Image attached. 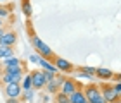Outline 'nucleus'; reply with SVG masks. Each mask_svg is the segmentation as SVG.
Instances as JSON below:
<instances>
[{"instance_id":"obj_1","label":"nucleus","mask_w":121,"mask_h":103,"mask_svg":"<svg viewBox=\"0 0 121 103\" xmlns=\"http://www.w3.org/2000/svg\"><path fill=\"white\" fill-rule=\"evenodd\" d=\"M30 33H31V45H33V48L36 50V55H40V57H43V58H47V60L52 62L54 55H56V53L52 52V48L48 46L47 43H43L40 38L33 33V29H30Z\"/></svg>"},{"instance_id":"obj_22","label":"nucleus","mask_w":121,"mask_h":103,"mask_svg":"<svg viewBox=\"0 0 121 103\" xmlns=\"http://www.w3.org/2000/svg\"><path fill=\"white\" fill-rule=\"evenodd\" d=\"M38 58H40V55H31V57H30V62H33V64H38Z\"/></svg>"},{"instance_id":"obj_11","label":"nucleus","mask_w":121,"mask_h":103,"mask_svg":"<svg viewBox=\"0 0 121 103\" xmlns=\"http://www.w3.org/2000/svg\"><path fill=\"white\" fill-rule=\"evenodd\" d=\"M24 70H19V72H4L2 76V83L4 84H9V83H19L21 77H23Z\"/></svg>"},{"instance_id":"obj_16","label":"nucleus","mask_w":121,"mask_h":103,"mask_svg":"<svg viewBox=\"0 0 121 103\" xmlns=\"http://www.w3.org/2000/svg\"><path fill=\"white\" fill-rule=\"evenodd\" d=\"M21 9H23V14L26 15V19H30L33 15V9H31L30 0H21Z\"/></svg>"},{"instance_id":"obj_21","label":"nucleus","mask_w":121,"mask_h":103,"mask_svg":"<svg viewBox=\"0 0 121 103\" xmlns=\"http://www.w3.org/2000/svg\"><path fill=\"white\" fill-rule=\"evenodd\" d=\"M10 15V9L9 7H2V5H0V17H9Z\"/></svg>"},{"instance_id":"obj_15","label":"nucleus","mask_w":121,"mask_h":103,"mask_svg":"<svg viewBox=\"0 0 121 103\" xmlns=\"http://www.w3.org/2000/svg\"><path fill=\"white\" fill-rule=\"evenodd\" d=\"M19 86H21V89H23V91L33 89V88H31V74H30V72L23 74V77H21V81H19Z\"/></svg>"},{"instance_id":"obj_23","label":"nucleus","mask_w":121,"mask_h":103,"mask_svg":"<svg viewBox=\"0 0 121 103\" xmlns=\"http://www.w3.org/2000/svg\"><path fill=\"white\" fill-rule=\"evenodd\" d=\"M7 103H21L19 98H7Z\"/></svg>"},{"instance_id":"obj_6","label":"nucleus","mask_w":121,"mask_h":103,"mask_svg":"<svg viewBox=\"0 0 121 103\" xmlns=\"http://www.w3.org/2000/svg\"><path fill=\"white\" fill-rule=\"evenodd\" d=\"M80 88H83V84L81 83H78L76 79H68L66 77L64 81H62V84H60V93H64V95H71V93H74L76 89H80Z\"/></svg>"},{"instance_id":"obj_10","label":"nucleus","mask_w":121,"mask_h":103,"mask_svg":"<svg viewBox=\"0 0 121 103\" xmlns=\"http://www.w3.org/2000/svg\"><path fill=\"white\" fill-rule=\"evenodd\" d=\"M23 89H21L19 83H9L5 84V96L7 98H21Z\"/></svg>"},{"instance_id":"obj_20","label":"nucleus","mask_w":121,"mask_h":103,"mask_svg":"<svg viewBox=\"0 0 121 103\" xmlns=\"http://www.w3.org/2000/svg\"><path fill=\"white\" fill-rule=\"evenodd\" d=\"M74 72H76V76H78L80 79H88V81H93V79H95V76L86 74V72H81V70H76V69H74Z\"/></svg>"},{"instance_id":"obj_5","label":"nucleus","mask_w":121,"mask_h":103,"mask_svg":"<svg viewBox=\"0 0 121 103\" xmlns=\"http://www.w3.org/2000/svg\"><path fill=\"white\" fill-rule=\"evenodd\" d=\"M31 88L33 89H43L47 84V77L43 74L42 69H36V70H31Z\"/></svg>"},{"instance_id":"obj_25","label":"nucleus","mask_w":121,"mask_h":103,"mask_svg":"<svg viewBox=\"0 0 121 103\" xmlns=\"http://www.w3.org/2000/svg\"><path fill=\"white\" fill-rule=\"evenodd\" d=\"M2 26H4V19L0 17V28H2Z\"/></svg>"},{"instance_id":"obj_12","label":"nucleus","mask_w":121,"mask_h":103,"mask_svg":"<svg viewBox=\"0 0 121 103\" xmlns=\"http://www.w3.org/2000/svg\"><path fill=\"white\" fill-rule=\"evenodd\" d=\"M112 76H114V72L111 69H106V67H97L95 69V77L100 79V81H111Z\"/></svg>"},{"instance_id":"obj_14","label":"nucleus","mask_w":121,"mask_h":103,"mask_svg":"<svg viewBox=\"0 0 121 103\" xmlns=\"http://www.w3.org/2000/svg\"><path fill=\"white\" fill-rule=\"evenodd\" d=\"M85 101H86V98H85V95H83V88L76 89L74 93L69 95V103H85Z\"/></svg>"},{"instance_id":"obj_27","label":"nucleus","mask_w":121,"mask_h":103,"mask_svg":"<svg viewBox=\"0 0 121 103\" xmlns=\"http://www.w3.org/2000/svg\"><path fill=\"white\" fill-rule=\"evenodd\" d=\"M85 103H88V101H85Z\"/></svg>"},{"instance_id":"obj_13","label":"nucleus","mask_w":121,"mask_h":103,"mask_svg":"<svg viewBox=\"0 0 121 103\" xmlns=\"http://www.w3.org/2000/svg\"><path fill=\"white\" fill-rule=\"evenodd\" d=\"M38 65L42 67V70H47V72H52V74H57V69L54 67V64L50 60H47V58L40 57L38 58Z\"/></svg>"},{"instance_id":"obj_18","label":"nucleus","mask_w":121,"mask_h":103,"mask_svg":"<svg viewBox=\"0 0 121 103\" xmlns=\"http://www.w3.org/2000/svg\"><path fill=\"white\" fill-rule=\"evenodd\" d=\"M54 101L56 103H69V96L59 91V93H56V96H54Z\"/></svg>"},{"instance_id":"obj_26","label":"nucleus","mask_w":121,"mask_h":103,"mask_svg":"<svg viewBox=\"0 0 121 103\" xmlns=\"http://www.w3.org/2000/svg\"><path fill=\"white\" fill-rule=\"evenodd\" d=\"M5 2H7V0H0V4H5Z\"/></svg>"},{"instance_id":"obj_2","label":"nucleus","mask_w":121,"mask_h":103,"mask_svg":"<svg viewBox=\"0 0 121 103\" xmlns=\"http://www.w3.org/2000/svg\"><path fill=\"white\" fill-rule=\"evenodd\" d=\"M83 95H85V98L88 103H107L102 98L99 84H95V83H88L86 86H83Z\"/></svg>"},{"instance_id":"obj_9","label":"nucleus","mask_w":121,"mask_h":103,"mask_svg":"<svg viewBox=\"0 0 121 103\" xmlns=\"http://www.w3.org/2000/svg\"><path fill=\"white\" fill-rule=\"evenodd\" d=\"M66 77L64 76H54V77L50 79V81H47V84H45V89L48 91V93H59V89H60V84H62V81H64Z\"/></svg>"},{"instance_id":"obj_3","label":"nucleus","mask_w":121,"mask_h":103,"mask_svg":"<svg viewBox=\"0 0 121 103\" xmlns=\"http://www.w3.org/2000/svg\"><path fill=\"white\" fill-rule=\"evenodd\" d=\"M99 88H100L102 98L106 100L107 103H119L121 96H118L116 93H114V89H112V84H111V81H102V84H99Z\"/></svg>"},{"instance_id":"obj_19","label":"nucleus","mask_w":121,"mask_h":103,"mask_svg":"<svg viewBox=\"0 0 121 103\" xmlns=\"http://www.w3.org/2000/svg\"><path fill=\"white\" fill-rule=\"evenodd\" d=\"M76 70H81V72H86V74H92L95 76V67H88V65H80V67H74Z\"/></svg>"},{"instance_id":"obj_8","label":"nucleus","mask_w":121,"mask_h":103,"mask_svg":"<svg viewBox=\"0 0 121 103\" xmlns=\"http://www.w3.org/2000/svg\"><path fill=\"white\" fill-rule=\"evenodd\" d=\"M16 41H17V34H16V31H12V29L4 31V34L0 36V46H10V48H14Z\"/></svg>"},{"instance_id":"obj_4","label":"nucleus","mask_w":121,"mask_h":103,"mask_svg":"<svg viewBox=\"0 0 121 103\" xmlns=\"http://www.w3.org/2000/svg\"><path fill=\"white\" fill-rule=\"evenodd\" d=\"M52 64H54V67L57 69V72H62V74H73L74 72L73 64L69 60H66V58H62V57H59V55H54Z\"/></svg>"},{"instance_id":"obj_7","label":"nucleus","mask_w":121,"mask_h":103,"mask_svg":"<svg viewBox=\"0 0 121 103\" xmlns=\"http://www.w3.org/2000/svg\"><path fill=\"white\" fill-rule=\"evenodd\" d=\"M19 70H24L23 62L19 58H16V57L4 58V72H19Z\"/></svg>"},{"instance_id":"obj_24","label":"nucleus","mask_w":121,"mask_h":103,"mask_svg":"<svg viewBox=\"0 0 121 103\" xmlns=\"http://www.w3.org/2000/svg\"><path fill=\"white\" fill-rule=\"evenodd\" d=\"M4 31H5V29H4V26H2V28H0V36L4 34Z\"/></svg>"},{"instance_id":"obj_17","label":"nucleus","mask_w":121,"mask_h":103,"mask_svg":"<svg viewBox=\"0 0 121 103\" xmlns=\"http://www.w3.org/2000/svg\"><path fill=\"white\" fill-rule=\"evenodd\" d=\"M10 57H14V48L0 46V58H10Z\"/></svg>"}]
</instances>
